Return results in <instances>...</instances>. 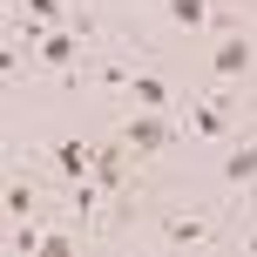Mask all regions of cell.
<instances>
[{
    "label": "cell",
    "instance_id": "1",
    "mask_svg": "<svg viewBox=\"0 0 257 257\" xmlns=\"http://www.w3.org/2000/svg\"><path fill=\"white\" fill-rule=\"evenodd\" d=\"M250 183H257V122H250V128H237L230 142H217V149H210V196L237 203Z\"/></svg>",
    "mask_w": 257,
    "mask_h": 257
}]
</instances>
